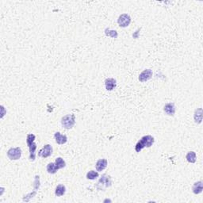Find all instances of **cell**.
<instances>
[{
    "label": "cell",
    "mask_w": 203,
    "mask_h": 203,
    "mask_svg": "<svg viewBox=\"0 0 203 203\" xmlns=\"http://www.w3.org/2000/svg\"><path fill=\"white\" fill-rule=\"evenodd\" d=\"M154 144V138L151 135H147L141 138L135 146V151L140 152L144 148H150Z\"/></svg>",
    "instance_id": "6da1fadb"
},
{
    "label": "cell",
    "mask_w": 203,
    "mask_h": 203,
    "mask_svg": "<svg viewBox=\"0 0 203 203\" xmlns=\"http://www.w3.org/2000/svg\"><path fill=\"white\" fill-rule=\"evenodd\" d=\"M35 135L33 133H29L27 135L26 137V143L29 149V160L30 161H34L36 159V149L37 145L34 142Z\"/></svg>",
    "instance_id": "7a4b0ae2"
},
{
    "label": "cell",
    "mask_w": 203,
    "mask_h": 203,
    "mask_svg": "<svg viewBox=\"0 0 203 203\" xmlns=\"http://www.w3.org/2000/svg\"><path fill=\"white\" fill-rule=\"evenodd\" d=\"M61 124H62L63 127L64 129H70L73 128V126L76 124V116H75V114H71L64 116L61 119Z\"/></svg>",
    "instance_id": "3957f363"
},
{
    "label": "cell",
    "mask_w": 203,
    "mask_h": 203,
    "mask_svg": "<svg viewBox=\"0 0 203 203\" xmlns=\"http://www.w3.org/2000/svg\"><path fill=\"white\" fill-rule=\"evenodd\" d=\"M7 156L11 160H17L22 156V150L19 147L11 148L7 151Z\"/></svg>",
    "instance_id": "277c9868"
},
{
    "label": "cell",
    "mask_w": 203,
    "mask_h": 203,
    "mask_svg": "<svg viewBox=\"0 0 203 203\" xmlns=\"http://www.w3.org/2000/svg\"><path fill=\"white\" fill-rule=\"evenodd\" d=\"M131 22V17L129 14H123L119 16L118 19H117V23H118L119 26L123 28H126L129 26Z\"/></svg>",
    "instance_id": "5b68a950"
},
{
    "label": "cell",
    "mask_w": 203,
    "mask_h": 203,
    "mask_svg": "<svg viewBox=\"0 0 203 203\" xmlns=\"http://www.w3.org/2000/svg\"><path fill=\"white\" fill-rule=\"evenodd\" d=\"M52 151H53L52 147L50 145H46L40 150L39 152H38V156L40 157H42V158H47V157L52 155Z\"/></svg>",
    "instance_id": "8992f818"
},
{
    "label": "cell",
    "mask_w": 203,
    "mask_h": 203,
    "mask_svg": "<svg viewBox=\"0 0 203 203\" xmlns=\"http://www.w3.org/2000/svg\"><path fill=\"white\" fill-rule=\"evenodd\" d=\"M112 181L110 179V176H107V175H103L100 179L99 182H98V186H101V189H103V187L106 188L111 186Z\"/></svg>",
    "instance_id": "52a82bcc"
},
{
    "label": "cell",
    "mask_w": 203,
    "mask_h": 203,
    "mask_svg": "<svg viewBox=\"0 0 203 203\" xmlns=\"http://www.w3.org/2000/svg\"><path fill=\"white\" fill-rule=\"evenodd\" d=\"M152 76V71L151 69H146V70H144L140 74L139 79L140 82L141 83H145V82H147L148 80H149L150 79Z\"/></svg>",
    "instance_id": "ba28073f"
},
{
    "label": "cell",
    "mask_w": 203,
    "mask_h": 203,
    "mask_svg": "<svg viewBox=\"0 0 203 203\" xmlns=\"http://www.w3.org/2000/svg\"><path fill=\"white\" fill-rule=\"evenodd\" d=\"M164 110L167 115L174 116L175 113H176V106L173 102H169L164 106Z\"/></svg>",
    "instance_id": "9c48e42d"
},
{
    "label": "cell",
    "mask_w": 203,
    "mask_h": 203,
    "mask_svg": "<svg viewBox=\"0 0 203 203\" xmlns=\"http://www.w3.org/2000/svg\"><path fill=\"white\" fill-rule=\"evenodd\" d=\"M105 86L107 91H113L117 86V81L113 78H108L105 80Z\"/></svg>",
    "instance_id": "30bf717a"
},
{
    "label": "cell",
    "mask_w": 203,
    "mask_h": 203,
    "mask_svg": "<svg viewBox=\"0 0 203 203\" xmlns=\"http://www.w3.org/2000/svg\"><path fill=\"white\" fill-rule=\"evenodd\" d=\"M108 162L106 159H100L97 161L96 164H95V167H96L97 171H102L104 169L106 168Z\"/></svg>",
    "instance_id": "8fae6325"
},
{
    "label": "cell",
    "mask_w": 203,
    "mask_h": 203,
    "mask_svg": "<svg viewBox=\"0 0 203 203\" xmlns=\"http://www.w3.org/2000/svg\"><path fill=\"white\" fill-rule=\"evenodd\" d=\"M54 137H55L56 142H57L58 145H64L67 141V137L65 136V135H62L60 132H57L54 135Z\"/></svg>",
    "instance_id": "7c38bea8"
},
{
    "label": "cell",
    "mask_w": 203,
    "mask_h": 203,
    "mask_svg": "<svg viewBox=\"0 0 203 203\" xmlns=\"http://www.w3.org/2000/svg\"><path fill=\"white\" fill-rule=\"evenodd\" d=\"M202 190H203V186H202V182H201V181L195 182V184L193 185L192 191H193V193L195 194V195L201 194V193L202 192Z\"/></svg>",
    "instance_id": "4fadbf2b"
},
{
    "label": "cell",
    "mask_w": 203,
    "mask_h": 203,
    "mask_svg": "<svg viewBox=\"0 0 203 203\" xmlns=\"http://www.w3.org/2000/svg\"><path fill=\"white\" fill-rule=\"evenodd\" d=\"M195 121L197 124H200L202 121V109L198 108L195 110V115H194Z\"/></svg>",
    "instance_id": "5bb4252c"
},
{
    "label": "cell",
    "mask_w": 203,
    "mask_h": 203,
    "mask_svg": "<svg viewBox=\"0 0 203 203\" xmlns=\"http://www.w3.org/2000/svg\"><path fill=\"white\" fill-rule=\"evenodd\" d=\"M65 192H66L65 186L62 184H60L57 186V188H56L55 195L56 196L60 197V196H63V195L65 194Z\"/></svg>",
    "instance_id": "9a60e30c"
},
{
    "label": "cell",
    "mask_w": 203,
    "mask_h": 203,
    "mask_svg": "<svg viewBox=\"0 0 203 203\" xmlns=\"http://www.w3.org/2000/svg\"><path fill=\"white\" fill-rule=\"evenodd\" d=\"M186 159L189 163H191V164H195L196 162L197 156L196 153L195 151H189L186 156Z\"/></svg>",
    "instance_id": "2e32d148"
},
{
    "label": "cell",
    "mask_w": 203,
    "mask_h": 203,
    "mask_svg": "<svg viewBox=\"0 0 203 203\" xmlns=\"http://www.w3.org/2000/svg\"><path fill=\"white\" fill-rule=\"evenodd\" d=\"M58 170V167H57L55 163H50L47 165V171L48 174H55Z\"/></svg>",
    "instance_id": "e0dca14e"
},
{
    "label": "cell",
    "mask_w": 203,
    "mask_h": 203,
    "mask_svg": "<svg viewBox=\"0 0 203 203\" xmlns=\"http://www.w3.org/2000/svg\"><path fill=\"white\" fill-rule=\"evenodd\" d=\"M55 164H56V165H57V167H58V169L64 168V167L66 166L65 161H64V160H63L61 157H58V158L56 159Z\"/></svg>",
    "instance_id": "ac0fdd59"
},
{
    "label": "cell",
    "mask_w": 203,
    "mask_h": 203,
    "mask_svg": "<svg viewBox=\"0 0 203 203\" xmlns=\"http://www.w3.org/2000/svg\"><path fill=\"white\" fill-rule=\"evenodd\" d=\"M98 177V171H90L87 174V179H90V180H94L96 178Z\"/></svg>",
    "instance_id": "d6986e66"
},
{
    "label": "cell",
    "mask_w": 203,
    "mask_h": 203,
    "mask_svg": "<svg viewBox=\"0 0 203 203\" xmlns=\"http://www.w3.org/2000/svg\"><path fill=\"white\" fill-rule=\"evenodd\" d=\"M105 34L106 36L110 37L112 38H117L118 34H117V32L116 30H111L110 29H106L105 30Z\"/></svg>",
    "instance_id": "ffe728a7"
},
{
    "label": "cell",
    "mask_w": 203,
    "mask_h": 203,
    "mask_svg": "<svg viewBox=\"0 0 203 203\" xmlns=\"http://www.w3.org/2000/svg\"><path fill=\"white\" fill-rule=\"evenodd\" d=\"M40 187V177L38 176H35L34 180V191H37V190L39 189Z\"/></svg>",
    "instance_id": "44dd1931"
}]
</instances>
